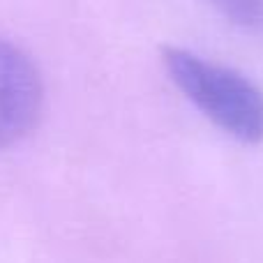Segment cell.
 Listing matches in <instances>:
<instances>
[{
  "label": "cell",
  "mask_w": 263,
  "mask_h": 263,
  "mask_svg": "<svg viewBox=\"0 0 263 263\" xmlns=\"http://www.w3.org/2000/svg\"><path fill=\"white\" fill-rule=\"evenodd\" d=\"M44 104L37 65L23 49L0 37V150L28 136Z\"/></svg>",
  "instance_id": "7a4b0ae2"
},
{
  "label": "cell",
  "mask_w": 263,
  "mask_h": 263,
  "mask_svg": "<svg viewBox=\"0 0 263 263\" xmlns=\"http://www.w3.org/2000/svg\"><path fill=\"white\" fill-rule=\"evenodd\" d=\"M231 26L247 32H263V0H205Z\"/></svg>",
  "instance_id": "3957f363"
},
{
  "label": "cell",
  "mask_w": 263,
  "mask_h": 263,
  "mask_svg": "<svg viewBox=\"0 0 263 263\" xmlns=\"http://www.w3.org/2000/svg\"><path fill=\"white\" fill-rule=\"evenodd\" d=\"M162 63L178 90L240 143H263V90L227 65L205 60L180 46H164Z\"/></svg>",
  "instance_id": "6da1fadb"
}]
</instances>
